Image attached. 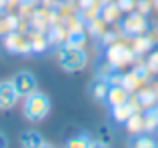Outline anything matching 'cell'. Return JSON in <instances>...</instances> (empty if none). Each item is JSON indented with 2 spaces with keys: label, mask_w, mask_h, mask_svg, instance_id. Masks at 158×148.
I'll use <instances>...</instances> for the list:
<instances>
[{
  "label": "cell",
  "mask_w": 158,
  "mask_h": 148,
  "mask_svg": "<svg viewBox=\"0 0 158 148\" xmlns=\"http://www.w3.org/2000/svg\"><path fill=\"white\" fill-rule=\"evenodd\" d=\"M52 102L48 98V94L34 90L32 94L24 96V104H22V114L28 122H40L50 114Z\"/></svg>",
  "instance_id": "6da1fadb"
},
{
  "label": "cell",
  "mask_w": 158,
  "mask_h": 148,
  "mask_svg": "<svg viewBox=\"0 0 158 148\" xmlns=\"http://www.w3.org/2000/svg\"><path fill=\"white\" fill-rule=\"evenodd\" d=\"M56 60L60 62V66L66 72H76V70H82L86 66L88 54L80 46H70L68 44V46H60L56 50Z\"/></svg>",
  "instance_id": "7a4b0ae2"
},
{
  "label": "cell",
  "mask_w": 158,
  "mask_h": 148,
  "mask_svg": "<svg viewBox=\"0 0 158 148\" xmlns=\"http://www.w3.org/2000/svg\"><path fill=\"white\" fill-rule=\"evenodd\" d=\"M12 86L16 88V92H18V96H28V94H32L34 90H38V80H36V76L32 72L28 70H20L16 72L14 76H12Z\"/></svg>",
  "instance_id": "3957f363"
},
{
  "label": "cell",
  "mask_w": 158,
  "mask_h": 148,
  "mask_svg": "<svg viewBox=\"0 0 158 148\" xmlns=\"http://www.w3.org/2000/svg\"><path fill=\"white\" fill-rule=\"evenodd\" d=\"M4 44H6L8 50L12 52H18V54H26V52H32V44H30V38H26L24 34H18V32H10L6 34L4 38Z\"/></svg>",
  "instance_id": "277c9868"
},
{
  "label": "cell",
  "mask_w": 158,
  "mask_h": 148,
  "mask_svg": "<svg viewBox=\"0 0 158 148\" xmlns=\"http://www.w3.org/2000/svg\"><path fill=\"white\" fill-rule=\"evenodd\" d=\"M18 92L12 86V82H0V110H12L18 104Z\"/></svg>",
  "instance_id": "5b68a950"
},
{
  "label": "cell",
  "mask_w": 158,
  "mask_h": 148,
  "mask_svg": "<svg viewBox=\"0 0 158 148\" xmlns=\"http://www.w3.org/2000/svg\"><path fill=\"white\" fill-rule=\"evenodd\" d=\"M106 102L110 104V108H114V106H122V104H128L130 102V94H128V90L124 88V86L120 84H110V90H108L106 94Z\"/></svg>",
  "instance_id": "8992f818"
},
{
  "label": "cell",
  "mask_w": 158,
  "mask_h": 148,
  "mask_svg": "<svg viewBox=\"0 0 158 148\" xmlns=\"http://www.w3.org/2000/svg\"><path fill=\"white\" fill-rule=\"evenodd\" d=\"M108 90H110V82H108L106 78H96V80H92V84H90V94H92V98L98 100V102H106Z\"/></svg>",
  "instance_id": "52a82bcc"
},
{
  "label": "cell",
  "mask_w": 158,
  "mask_h": 148,
  "mask_svg": "<svg viewBox=\"0 0 158 148\" xmlns=\"http://www.w3.org/2000/svg\"><path fill=\"white\" fill-rule=\"evenodd\" d=\"M20 142H22V148H40V146L46 144L38 130H26V132H22Z\"/></svg>",
  "instance_id": "ba28073f"
},
{
  "label": "cell",
  "mask_w": 158,
  "mask_h": 148,
  "mask_svg": "<svg viewBox=\"0 0 158 148\" xmlns=\"http://www.w3.org/2000/svg\"><path fill=\"white\" fill-rule=\"evenodd\" d=\"M90 144H92V138L86 132H80V134H76V136L68 138V142H66L64 148H90Z\"/></svg>",
  "instance_id": "9c48e42d"
},
{
  "label": "cell",
  "mask_w": 158,
  "mask_h": 148,
  "mask_svg": "<svg viewBox=\"0 0 158 148\" xmlns=\"http://www.w3.org/2000/svg\"><path fill=\"white\" fill-rule=\"evenodd\" d=\"M132 112L134 110L130 108V104H122V106H114L112 108V118H114L118 124H124V122L128 120V118L132 116Z\"/></svg>",
  "instance_id": "30bf717a"
},
{
  "label": "cell",
  "mask_w": 158,
  "mask_h": 148,
  "mask_svg": "<svg viewBox=\"0 0 158 148\" xmlns=\"http://www.w3.org/2000/svg\"><path fill=\"white\" fill-rule=\"evenodd\" d=\"M144 28V18L138 14H130L124 20V30L126 32H142Z\"/></svg>",
  "instance_id": "8fae6325"
},
{
  "label": "cell",
  "mask_w": 158,
  "mask_h": 148,
  "mask_svg": "<svg viewBox=\"0 0 158 148\" xmlns=\"http://www.w3.org/2000/svg\"><path fill=\"white\" fill-rule=\"evenodd\" d=\"M124 124H126V128L130 130V132H134V134H136V132H140V130L144 128V116H140V114L132 112V116L128 118Z\"/></svg>",
  "instance_id": "7c38bea8"
},
{
  "label": "cell",
  "mask_w": 158,
  "mask_h": 148,
  "mask_svg": "<svg viewBox=\"0 0 158 148\" xmlns=\"http://www.w3.org/2000/svg\"><path fill=\"white\" fill-rule=\"evenodd\" d=\"M30 44H32V52H42V50H46V46H48V38L42 32H36L30 38Z\"/></svg>",
  "instance_id": "4fadbf2b"
},
{
  "label": "cell",
  "mask_w": 158,
  "mask_h": 148,
  "mask_svg": "<svg viewBox=\"0 0 158 148\" xmlns=\"http://www.w3.org/2000/svg\"><path fill=\"white\" fill-rule=\"evenodd\" d=\"M130 148H158V142L150 136H136L132 140Z\"/></svg>",
  "instance_id": "5bb4252c"
},
{
  "label": "cell",
  "mask_w": 158,
  "mask_h": 148,
  "mask_svg": "<svg viewBox=\"0 0 158 148\" xmlns=\"http://www.w3.org/2000/svg\"><path fill=\"white\" fill-rule=\"evenodd\" d=\"M68 44L70 46H82L84 44V34L82 32H72L70 38H68Z\"/></svg>",
  "instance_id": "9a60e30c"
},
{
  "label": "cell",
  "mask_w": 158,
  "mask_h": 148,
  "mask_svg": "<svg viewBox=\"0 0 158 148\" xmlns=\"http://www.w3.org/2000/svg\"><path fill=\"white\" fill-rule=\"evenodd\" d=\"M6 146H8V138L0 132V148H6Z\"/></svg>",
  "instance_id": "2e32d148"
},
{
  "label": "cell",
  "mask_w": 158,
  "mask_h": 148,
  "mask_svg": "<svg viewBox=\"0 0 158 148\" xmlns=\"http://www.w3.org/2000/svg\"><path fill=\"white\" fill-rule=\"evenodd\" d=\"M90 148H108V144H104V142H96V140H92Z\"/></svg>",
  "instance_id": "e0dca14e"
},
{
  "label": "cell",
  "mask_w": 158,
  "mask_h": 148,
  "mask_svg": "<svg viewBox=\"0 0 158 148\" xmlns=\"http://www.w3.org/2000/svg\"><path fill=\"white\" fill-rule=\"evenodd\" d=\"M40 148H54V146H48V144H44V146H40Z\"/></svg>",
  "instance_id": "ac0fdd59"
},
{
  "label": "cell",
  "mask_w": 158,
  "mask_h": 148,
  "mask_svg": "<svg viewBox=\"0 0 158 148\" xmlns=\"http://www.w3.org/2000/svg\"><path fill=\"white\" fill-rule=\"evenodd\" d=\"M156 112H158V110H156Z\"/></svg>",
  "instance_id": "d6986e66"
}]
</instances>
